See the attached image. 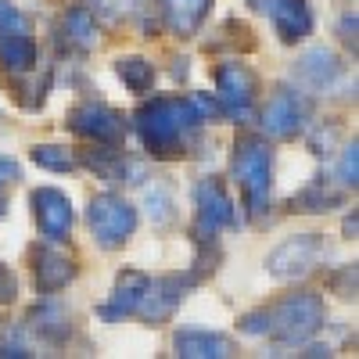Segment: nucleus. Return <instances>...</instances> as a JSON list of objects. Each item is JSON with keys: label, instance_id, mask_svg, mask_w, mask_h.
Listing matches in <instances>:
<instances>
[{"label": "nucleus", "instance_id": "1", "mask_svg": "<svg viewBox=\"0 0 359 359\" xmlns=\"http://www.w3.org/2000/svg\"><path fill=\"white\" fill-rule=\"evenodd\" d=\"M133 126L147 155L155 158H180L194 144V133L205 126L191 97H151L137 108Z\"/></svg>", "mask_w": 359, "mask_h": 359}, {"label": "nucleus", "instance_id": "2", "mask_svg": "<svg viewBox=\"0 0 359 359\" xmlns=\"http://www.w3.org/2000/svg\"><path fill=\"white\" fill-rule=\"evenodd\" d=\"M233 180L245 194L252 223H262L269 216V191H273V147L259 133H241L233 144Z\"/></svg>", "mask_w": 359, "mask_h": 359}, {"label": "nucleus", "instance_id": "3", "mask_svg": "<svg viewBox=\"0 0 359 359\" xmlns=\"http://www.w3.org/2000/svg\"><path fill=\"white\" fill-rule=\"evenodd\" d=\"M323 320H327L323 298L313 291H294L266 309V334L280 345H306L323 327Z\"/></svg>", "mask_w": 359, "mask_h": 359}, {"label": "nucleus", "instance_id": "4", "mask_svg": "<svg viewBox=\"0 0 359 359\" xmlns=\"http://www.w3.org/2000/svg\"><path fill=\"white\" fill-rule=\"evenodd\" d=\"M86 223H90V233L94 241L104 248V252H115L123 248L133 230H137V208L115 191H104V194H94L86 205Z\"/></svg>", "mask_w": 359, "mask_h": 359}, {"label": "nucleus", "instance_id": "5", "mask_svg": "<svg viewBox=\"0 0 359 359\" xmlns=\"http://www.w3.org/2000/svg\"><path fill=\"white\" fill-rule=\"evenodd\" d=\"M331 259V245L320 233H298L291 241L277 245L266 259V273L273 280H302L320 262Z\"/></svg>", "mask_w": 359, "mask_h": 359}, {"label": "nucleus", "instance_id": "6", "mask_svg": "<svg viewBox=\"0 0 359 359\" xmlns=\"http://www.w3.org/2000/svg\"><path fill=\"white\" fill-rule=\"evenodd\" d=\"M309 118H313V104L302 90H291V86H280L273 97L266 101L259 123H262V133L269 140H294L309 130Z\"/></svg>", "mask_w": 359, "mask_h": 359}, {"label": "nucleus", "instance_id": "7", "mask_svg": "<svg viewBox=\"0 0 359 359\" xmlns=\"http://www.w3.org/2000/svg\"><path fill=\"white\" fill-rule=\"evenodd\" d=\"M194 208H198L194 237H216L219 230H233L237 223H241V216H237V201L230 198V191L223 187L219 176L198 180V187H194Z\"/></svg>", "mask_w": 359, "mask_h": 359}, {"label": "nucleus", "instance_id": "8", "mask_svg": "<svg viewBox=\"0 0 359 359\" xmlns=\"http://www.w3.org/2000/svg\"><path fill=\"white\" fill-rule=\"evenodd\" d=\"M255 97H259V79L248 65L223 62L216 69V101L223 108V118L248 123L252 111H255Z\"/></svg>", "mask_w": 359, "mask_h": 359}, {"label": "nucleus", "instance_id": "9", "mask_svg": "<svg viewBox=\"0 0 359 359\" xmlns=\"http://www.w3.org/2000/svg\"><path fill=\"white\" fill-rule=\"evenodd\" d=\"M194 273H165V277H151L144 287V298H140V306H137V316L147 320V323H165L180 302L187 298V291L194 287Z\"/></svg>", "mask_w": 359, "mask_h": 359}, {"label": "nucleus", "instance_id": "10", "mask_svg": "<svg viewBox=\"0 0 359 359\" xmlns=\"http://www.w3.org/2000/svg\"><path fill=\"white\" fill-rule=\"evenodd\" d=\"M69 130L90 144H123L126 123L111 104L104 101H83L69 111Z\"/></svg>", "mask_w": 359, "mask_h": 359}, {"label": "nucleus", "instance_id": "11", "mask_svg": "<svg viewBox=\"0 0 359 359\" xmlns=\"http://www.w3.org/2000/svg\"><path fill=\"white\" fill-rule=\"evenodd\" d=\"M29 205H33V219H36V230L43 233V241L62 245L72 233V201H69L65 191L36 187L33 194H29Z\"/></svg>", "mask_w": 359, "mask_h": 359}, {"label": "nucleus", "instance_id": "12", "mask_svg": "<svg viewBox=\"0 0 359 359\" xmlns=\"http://www.w3.org/2000/svg\"><path fill=\"white\" fill-rule=\"evenodd\" d=\"M29 262H33V284L40 294H54L62 291L76 280V259L65 255L62 248H57V241H43L36 245L33 252H29Z\"/></svg>", "mask_w": 359, "mask_h": 359}, {"label": "nucleus", "instance_id": "13", "mask_svg": "<svg viewBox=\"0 0 359 359\" xmlns=\"http://www.w3.org/2000/svg\"><path fill=\"white\" fill-rule=\"evenodd\" d=\"M252 4L269 15V22H273L277 36L284 43H302L309 33H313V8L309 0H252Z\"/></svg>", "mask_w": 359, "mask_h": 359}, {"label": "nucleus", "instance_id": "14", "mask_svg": "<svg viewBox=\"0 0 359 359\" xmlns=\"http://www.w3.org/2000/svg\"><path fill=\"white\" fill-rule=\"evenodd\" d=\"M25 331L33 334L36 341H43V345H54V348H62V345H69L72 341V313L57 302V298H40V302L29 309V316H25Z\"/></svg>", "mask_w": 359, "mask_h": 359}, {"label": "nucleus", "instance_id": "15", "mask_svg": "<svg viewBox=\"0 0 359 359\" xmlns=\"http://www.w3.org/2000/svg\"><path fill=\"white\" fill-rule=\"evenodd\" d=\"M54 43L62 47L65 54H90L97 47V22L90 8H72L62 15L54 29Z\"/></svg>", "mask_w": 359, "mask_h": 359}, {"label": "nucleus", "instance_id": "16", "mask_svg": "<svg viewBox=\"0 0 359 359\" xmlns=\"http://www.w3.org/2000/svg\"><path fill=\"white\" fill-rule=\"evenodd\" d=\"M294 76H298V83H306L309 90L323 94V90H331L341 79V62L331 47H309L294 62Z\"/></svg>", "mask_w": 359, "mask_h": 359}, {"label": "nucleus", "instance_id": "17", "mask_svg": "<svg viewBox=\"0 0 359 359\" xmlns=\"http://www.w3.org/2000/svg\"><path fill=\"white\" fill-rule=\"evenodd\" d=\"M147 277L144 269H123V273L115 277V287H111V298L101 306V320L115 323L123 316H137V306L144 298V287H147Z\"/></svg>", "mask_w": 359, "mask_h": 359}, {"label": "nucleus", "instance_id": "18", "mask_svg": "<svg viewBox=\"0 0 359 359\" xmlns=\"http://www.w3.org/2000/svg\"><path fill=\"white\" fill-rule=\"evenodd\" d=\"M208 11H212V0H158L162 25L180 40L194 36L198 29L205 25Z\"/></svg>", "mask_w": 359, "mask_h": 359}, {"label": "nucleus", "instance_id": "19", "mask_svg": "<svg viewBox=\"0 0 359 359\" xmlns=\"http://www.w3.org/2000/svg\"><path fill=\"white\" fill-rule=\"evenodd\" d=\"M172 352L180 359H226L233 355V341L216 334V331H201V327H184L172 338Z\"/></svg>", "mask_w": 359, "mask_h": 359}, {"label": "nucleus", "instance_id": "20", "mask_svg": "<svg viewBox=\"0 0 359 359\" xmlns=\"http://www.w3.org/2000/svg\"><path fill=\"white\" fill-rule=\"evenodd\" d=\"M79 162L90 165L111 187L115 184H126V180H130V184H137V169L126 162L123 151H118V144H90L86 151L79 155Z\"/></svg>", "mask_w": 359, "mask_h": 359}, {"label": "nucleus", "instance_id": "21", "mask_svg": "<svg viewBox=\"0 0 359 359\" xmlns=\"http://www.w3.org/2000/svg\"><path fill=\"white\" fill-rule=\"evenodd\" d=\"M345 205V187H334L327 176H316L309 187H302L291 198L294 212H331V208Z\"/></svg>", "mask_w": 359, "mask_h": 359}, {"label": "nucleus", "instance_id": "22", "mask_svg": "<svg viewBox=\"0 0 359 359\" xmlns=\"http://www.w3.org/2000/svg\"><path fill=\"white\" fill-rule=\"evenodd\" d=\"M0 62H4V76H18L40 65V50H36V40L29 36V29L0 40Z\"/></svg>", "mask_w": 359, "mask_h": 359}, {"label": "nucleus", "instance_id": "23", "mask_svg": "<svg viewBox=\"0 0 359 359\" xmlns=\"http://www.w3.org/2000/svg\"><path fill=\"white\" fill-rule=\"evenodd\" d=\"M8 83H11V90H15V101H18L25 111H36V108H43V101H47L50 72H40V79H36V69H29V72L8 76Z\"/></svg>", "mask_w": 359, "mask_h": 359}, {"label": "nucleus", "instance_id": "24", "mask_svg": "<svg viewBox=\"0 0 359 359\" xmlns=\"http://www.w3.org/2000/svg\"><path fill=\"white\" fill-rule=\"evenodd\" d=\"M115 72L123 79V86L133 90V94H147V90L155 86V65L144 62V57H118Z\"/></svg>", "mask_w": 359, "mask_h": 359}, {"label": "nucleus", "instance_id": "25", "mask_svg": "<svg viewBox=\"0 0 359 359\" xmlns=\"http://www.w3.org/2000/svg\"><path fill=\"white\" fill-rule=\"evenodd\" d=\"M29 158H33L40 169H50V172H72L79 165L72 147H65V144H36L33 151H29Z\"/></svg>", "mask_w": 359, "mask_h": 359}, {"label": "nucleus", "instance_id": "26", "mask_svg": "<svg viewBox=\"0 0 359 359\" xmlns=\"http://www.w3.org/2000/svg\"><path fill=\"white\" fill-rule=\"evenodd\" d=\"M216 36H223V40H208L205 47L208 50H252V29L245 25V22H237V18H226L223 25H219V33Z\"/></svg>", "mask_w": 359, "mask_h": 359}, {"label": "nucleus", "instance_id": "27", "mask_svg": "<svg viewBox=\"0 0 359 359\" xmlns=\"http://www.w3.org/2000/svg\"><path fill=\"white\" fill-rule=\"evenodd\" d=\"M144 205H147V216H151V223L155 226H169L172 223V191L169 187H162V184H151V187H147L144 191Z\"/></svg>", "mask_w": 359, "mask_h": 359}, {"label": "nucleus", "instance_id": "28", "mask_svg": "<svg viewBox=\"0 0 359 359\" xmlns=\"http://www.w3.org/2000/svg\"><path fill=\"white\" fill-rule=\"evenodd\" d=\"M338 140H341V126L334 123V118H327V123H316V126L309 130V147H313V155H316V158L334 155Z\"/></svg>", "mask_w": 359, "mask_h": 359}, {"label": "nucleus", "instance_id": "29", "mask_svg": "<svg viewBox=\"0 0 359 359\" xmlns=\"http://www.w3.org/2000/svg\"><path fill=\"white\" fill-rule=\"evenodd\" d=\"M25 15L11 4V0H0V40L11 36V33H25Z\"/></svg>", "mask_w": 359, "mask_h": 359}, {"label": "nucleus", "instance_id": "30", "mask_svg": "<svg viewBox=\"0 0 359 359\" xmlns=\"http://www.w3.org/2000/svg\"><path fill=\"white\" fill-rule=\"evenodd\" d=\"M359 180V162H355V140L348 147H341V165H338V187H355Z\"/></svg>", "mask_w": 359, "mask_h": 359}, {"label": "nucleus", "instance_id": "31", "mask_svg": "<svg viewBox=\"0 0 359 359\" xmlns=\"http://www.w3.org/2000/svg\"><path fill=\"white\" fill-rule=\"evenodd\" d=\"M331 287H334L341 298H355V266H341L338 277L331 280Z\"/></svg>", "mask_w": 359, "mask_h": 359}, {"label": "nucleus", "instance_id": "32", "mask_svg": "<svg viewBox=\"0 0 359 359\" xmlns=\"http://www.w3.org/2000/svg\"><path fill=\"white\" fill-rule=\"evenodd\" d=\"M18 298V277L8 266H0V306H11Z\"/></svg>", "mask_w": 359, "mask_h": 359}, {"label": "nucleus", "instance_id": "33", "mask_svg": "<svg viewBox=\"0 0 359 359\" xmlns=\"http://www.w3.org/2000/svg\"><path fill=\"white\" fill-rule=\"evenodd\" d=\"M18 180H22L18 162H15V158H8V155H0V191L11 187V184H18Z\"/></svg>", "mask_w": 359, "mask_h": 359}, {"label": "nucleus", "instance_id": "34", "mask_svg": "<svg viewBox=\"0 0 359 359\" xmlns=\"http://www.w3.org/2000/svg\"><path fill=\"white\" fill-rule=\"evenodd\" d=\"M241 331L245 334H266V309H255V313L241 316Z\"/></svg>", "mask_w": 359, "mask_h": 359}, {"label": "nucleus", "instance_id": "35", "mask_svg": "<svg viewBox=\"0 0 359 359\" xmlns=\"http://www.w3.org/2000/svg\"><path fill=\"white\" fill-rule=\"evenodd\" d=\"M341 40L355 47V15H345L341 18Z\"/></svg>", "mask_w": 359, "mask_h": 359}, {"label": "nucleus", "instance_id": "36", "mask_svg": "<svg viewBox=\"0 0 359 359\" xmlns=\"http://www.w3.org/2000/svg\"><path fill=\"white\" fill-rule=\"evenodd\" d=\"M345 233H348V237H355V216H348V219H345Z\"/></svg>", "mask_w": 359, "mask_h": 359}, {"label": "nucleus", "instance_id": "37", "mask_svg": "<svg viewBox=\"0 0 359 359\" xmlns=\"http://www.w3.org/2000/svg\"><path fill=\"white\" fill-rule=\"evenodd\" d=\"M0 216H4V201H0Z\"/></svg>", "mask_w": 359, "mask_h": 359}, {"label": "nucleus", "instance_id": "38", "mask_svg": "<svg viewBox=\"0 0 359 359\" xmlns=\"http://www.w3.org/2000/svg\"><path fill=\"white\" fill-rule=\"evenodd\" d=\"M0 338H4V327H0Z\"/></svg>", "mask_w": 359, "mask_h": 359}]
</instances>
